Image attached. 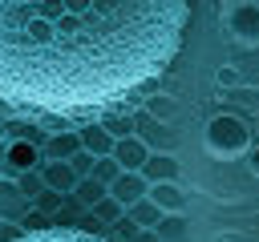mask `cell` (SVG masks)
Listing matches in <instances>:
<instances>
[{"mask_svg":"<svg viewBox=\"0 0 259 242\" xmlns=\"http://www.w3.org/2000/svg\"><path fill=\"white\" fill-rule=\"evenodd\" d=\"M190 0H0V109L81 129L142 105L174 69Z\"/></svg>","mask_w":259,"mask_h":242,"instance_id":"obj_1","label":"cell"},{"mask_svg":"<svg viewBox=\"0 0 259 242\" xmlns=\"http://www.w3.org/2000/svg\"><path fill=\"white\" fill-rule=\"evenodd\" d=\"M259 8V0H251ZM227 60L239 69V85L231 93H210L223 113H235L251 145L259 141V40L227 44ZM186 186V222L190 242H259V182L235 177L210 165H182Z\"/></svg>","mask_w":259,"mask_h":242,"instance_id":"obj_2","label":"cell"},{"mask_svg":"<svg viewBox=\"0 0 259 242\" xmlns=\"http://www.w3.org/2000/svg\"><path fill=\"white\" fill-rule=\"evenodd\" d=\"M40 165H45V153H40L36 141H28V137H8V145H4V177H20V173L40 169Z\"/></svg>","mask_w":259,"mask_h":242,"instance_id":"obj_3","label":"cell"},{"mask_svg":"<svg viewBox=\"0 0 259 242\" xmlns=\"http://www.w3.org/2000/svg\"><path fill=\"white\" fill-rule=\"evenodd\" d=\"M8 242H109V238L89 234V230H73V226H65V222H57V226L24 230V234H16V238H8Z\"/></svg>","mask_w":259,"mask_h":242,"instance_id":"obj_4","label":"cell"},{"mask_svg":"<svg viewBox=\"0 0 259 242\" xmlns=\"http://www.w3.org/2000/svg\"><path fill=\"white\" fill-rule=\"evenodd\" d=\"M109 157L117 161V169H138V173H142V165H146V157H150V145H146L138 133H130V137H113Z\"/></svg>","mask_w":259,"mask_h":242,"instance_id":"obj_5","label":"cell"},{"mask_svg":"<svg viewBox=\"0 0 259 242\" xmlns=\"http://www.w3.org/2000/svg\"><path fill=\"white\" fill-rule=\"evenodd\" d=\"M146 190H150V182H146L138 169H121V173H117V177L105 186V194H109L113 202H121L125 210H130L138 198H146Z\"/></svg>","mask_w":259,"mask_h":242,"instance_id":"obj_6","label":"cell"},{"mask_svg":"<svg viewBox=\"0 0 259 242\" xmlns=\"http://www.w3.org/2000/svg\"><path fill=\"white\" fill-rule=\"evenodd\" d=\"M28 210H32V202L24 198V190L0 173V222H24Z\"/></svg>","mask_w":259,"mask_h":242,"instance_id":"obj_7","label":"cell"},{"mask_svg":"<svg viewBox=\"0 0 259 242\" xmlns=\"http://www.w3.org/2000/svg\"><path fill=\"white\" fill-rule=\"evenodd\" d=\"M146 198H150L162 214H186V186H182V182H150Z\"/></svg>","mask_w":259,"mask_h":242,"instance_id":"obj_8","label":"cell"},{"mask_svg":"<svg viewBox=\"0 0 259 242\" xmlns=\"http://www.w3.org/2000/svg\"><path fill=\"white\" fill-rule=\"evenodd\" d=\"M142 177L146 182H178L182 177V161H178V153H170V149H150V157H146V165H142Z\"/></svg>","mask_w":259,"mask_h":242,"instance_id":"obj_9","label":"cell"},{"mask_svg":"<svg viewBox=\"0 0 259 242\" xmlns=\"http://www.w3.org/2000/svg\"><path fill=\"white\" fill-rule=\"evenodd\" d=\"M77 149H81V133H77V129H53V133L45 137V145H40L45 161H69Z\"/></svg>","mask_w":259,"mask_h":242,"instance_id":"obj_10","label":"cell"},{"mask_svg":"<svg viewBox=\"0 0 259 242\" xmlns=\"http://www.w3.org/2000/svg\"><path fill=\"white\" fill-rule=\"evenodd\" d=\"M40 182H45V190L73 194V186H77V173H73V165H69V161H45V165H40Z\"/></svg>","mask_w":259,"mask_h":242,"instance_id":"obj_11","label":"cell"},{"mask_svg":"<svg viewBox=\"0 0 259 242\" xmlns=\"http://www.w3.org/2000/svg\"><path fill=\"white\" fill-rule=\"evenodd\" d=\"M77 133H81V149H85V153H93V157H105V153L113 149V137H109V129H105L101 121L81 125Z\"/></svg>","mask_w":259,"mask_h":242,"instance_id":"obj_12","label":"cell"},{"mask_svg":"<svg viewBox=\"0 0 259 242\" xmlns=\"http://www.w3.org/2000/svg\"><path fill=\"white\" fill-rule=\"evenodd\" d=\"M162 242H190V222L186 214H162V222L154 226Z\"/></svg>","mask_w":259,"mask_h":242,"instance_id":"obj_13","label":"cell"},{"mask_svg":"<svg viewBox=\"0 0 259 242\" xmlns=\"http://www.w3.org/2000/svg\"><path fill=\"white\" fill-rule=\"evenodd\" d=\"M125 218H130V222H134L138 230H154V226L162 222V210H158V206H154L150 198H138V202H134V206L125 210Z\"/></svg>","mask_w":259,"mask_h":242,"instance_id":"obj_14","label":"cell"},{"mask_svg":"<svg viewBox=\"0 0 259 242\" xmlns=\"http://www.w3.org/2000/svg\"><path fill=\"white\" fill-rule=\"evenodd\" d=\"M97 198H105V186H101V182H93V177H77V186H73V202H77V206H85V210H93V206H97Z\"/></svg>","mask_w":259,"mask_h":242,"instance_id":"obj_15","label":"cell"},{"mask_svg":"<svg viewBox=\"0 0 259 242\" xmlns=\"http://www.w3.org/2000/svg\"><path fill=\"white\" fill-rule=\"evenodd\" d=\"M138 109V105H134ZM134 109H117V113H105L101 125L109 129V137H130L134 133Z\"/></svg>","mask_w":259,"mask_h":242,"instance_id":"obj_16","label":"cell"},{"mask_svg":"<svg viewBox=\"0 0 259 242\" xmlns=\"http://www.w3.org/2000/svg\"><path fill=\"white\" fill-rule=\"evenodd\" d=\"M93 218H97L101 226H117V222L125 218V206H121V202H113V198L105 194V198H97V206H93Z\"/></svg>","mask_w":259,"mask_h":242,"instance_id":"obj_17","label":"cell"},{"mask_svg":"<svg viewBox=\"0 0 259 242\" xmlns=\"http://www.w3.org/2000/svg\"><path fill=\"white\" fill-rule=\"evenodd\" d=\"M117 173H121V169H117V161H113L109 153H105V157H93V169H89V177H93V182L109 186V182H113Z\"/></svg>","mask_w":259,"mask_h":242,"instance_id":"obj_18","label":"cell"},{"mask_svg":"<svg viewBox=\"0 0 259 242\" xmlns=\"http://www.w3.org/2000/svg\"><path fill=\"white\" fill-rule=\"evenodd\" d=\"M61 206H65V194H57V190H40V194L32 198V210H49L53 218L61 214Z\"/></svg>","mask_w":259,"mask_h":242,"instance_id":"obj_19","label":"cell"},{"mask_svg":"<svg viewBox=\"0 0 259 242\" xmlns=\"http://www.w3.org/2000/svg\"><path fill=\"white\" fill-rule=\"evenodd\" d=\"M69 165H73V173H77V177H89V169H93V153L77 149V153L69 157Z\"/></svg>","mask_w":259,"mask_h":242,"instance_id":"obj_20","label":"cell"},{"mask_svg":"<svg viewBox=\"0 0 259 242\" xmlns=\"http://www.w3.org/2000/svg\"><path fill=\"white\" fill-rule=\"evenodd\" d=\"M134 242H162L158 230H134Z\"/></svg>","mask_w":259,"mask_h":242,"instance_id":"obj_21","label":"cell"},{"mask_svg":"<svg viewBox=\"0 0 259 242\" xmlns=\"http://www.w3.org/2000/svg\"><path fill=\"white\" fill-rule=\"evenodd\" d=\"M4 145H8V137L0 133V173H4Z\"/></svg>","mask_w":259,"mask_h":242,"instance_id":"obj_22","label":"cell"}]
</instances>
